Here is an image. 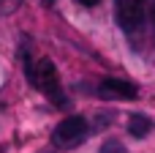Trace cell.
I'll return each instance as SVG.
<instances>
[{"label":"cell","mask_w":155,"mask_h":153,"mask_svg":"<svg viewBox=\"0 0 155 153\" xmlns=\"http://www.w3.org/2000/svg\"><path fill=\"white\" fill-rule=\"evenodd\" d=\"M27 71V79L35 90H41L54 107H63L65 104V93H63V85H60V77H57V68L49 57H38V60H27L25 66Z\"/></svg>","instance_id":"obj_1"},{"label":"cell","mask_w":155,"mask_h":153,"mask_svg":"<svg viewBox=\"0 0 155 153\" xmlns=\"http://www.w3.org/2000/svg\"><path fill=\"white\" fill-rule=\"evenodd\" d=\"M87 137V120L79 118V115H71L65 120L57 123V129L52 131V142L54 148H63V151H71L76 145H82Z\"/></svg>","instance_id":"obj_2"},{"label":"cell","mask_w":155,"mask_h":153,"mask_svg":"<svg viewBox=\"0 0 155 153\" xmlns=\"http://www.w3.org/2000/svg\"><path fill=\"white\" fill-rule=\"evenodd\" d=\"M114 14L125 33H136L147 19V0H114Z\"/></svg>","instance_id":"obj_3"},{"label":"cell","mask_w":155,"mask_h":153,"mask_svg":"<svg viewBox=\"0 0 155 153\" xmlns=\"http://www.w3.org/2000/svg\"><path fill=\"white\" fill-rule=\"evenodd\" d=\"M98 96L101 99H120V101H128V99H136V88L125 79H104L98 85Z\"/></svg>","instance_id":"obj_4"},{"label":"cell","mask_w":155,"mask_h":153,"mask_svg":"<svg viewBox=\"0 0 155 153\" xmlns=\"http://www.w3.org/2000/svg\"><path fill=\"white\" fill-rule=\"evenodd\" d=\"M150 129H153V123H150V118H147V115H142V112H134V115L128 118V131H131L136 140L147 137V134H150Z\"/></svg>","instance_id":"obj_5"},{"label":"cell","mask_w":155,"mask_h":153,"mask_svg":"<svg viewBox=\"0 0 155 153\" xmlns=\"http://www.w3.org/2000/svg\"><path fill=\"white\" fill-rule=\"evenodd\" d=\"M19 5H22V0H0V14L8 16V14L19 11Z\"/></svg>","instance_id":"obj_6"},{"label":"cell","mask_w":155,"mask_h":153,"mask_svg":"<svg viewBox=\"0 0 155 153\" xmlns=\"http://www.w3.org/2000/svg\"><path fill=\"white\" fill-rule=\"evenodd\" d=\"M101 153H125V148H123V142H117V140H106V142L101 145Z\"/></svg>","instance_id":"obj_7"},{"label":"cell","mask_w":155,"mask_h":153,"mask_svg":"<svg viewBox=\"0 0 155 153\" xmlns=\"http://www.w3.org/2000/svg\"><path fill=\"white\" fill-rule=\"evenodd\" d=\"M82 5H87V8H93V5H98V0H79Z\"/></svg>","instance_id":"obj_8"},{"label":"cell","mask_w":155,"mask_h":153,"mask_svg":"<svg viewBox=\"0 0 155 153\" xmlns=\"http://www.w3.org/2000/svg\"><path fill=\"white\" fill-rule=\"evenodd\" d=\"M41 3H44V5H52V3H54V0H41Z\"/></svg>","instance_id":"obj_9"},{"label":"cell","mask_w":155,"mask_h":153,"mask_svg":"<svg viewBox=\"0 0 155 153\" xmlns=\"http://www.w3.org/2000/svg\"><path fill=\"white\" fill-rule=\"evenodd\" d=\"M153 19H155V11H153Z\"/></svg>","instance_id":"obj_10"}]
</instances>
